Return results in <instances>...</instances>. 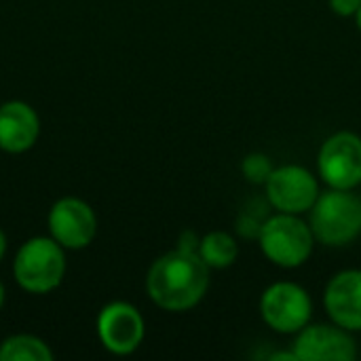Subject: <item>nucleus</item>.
<instances>
[{
  "instance_id": "423d86ee",
  "label": "nucleus",
  "mask_w": 361,
  "mask_h": 361,
  "mask_svg": "<svg viewBox=\"0 0 361 361\" xmlns=\"http://www.w3.org/2000/svg\"><path fill=\"white\" fill-rule=\"evenodd\" d=\"M319 173L330 188L351 190L361 184V137L341 131L328 137L317 157Z\"/></svg>"
},
{
  "instance_id": "20e7f679",
  "label": "nucleus",
  "mask_w": 361,
  "mask_h": 361,
  "mask_svg": "<svg viewBox=\"0 0 361 361\" xmlns=\"http://www.w3.org/2000/svg\"><path fill=\"white\" fill-rule=\"evenodd\" d=\"M260 247L264 256L283 269H296L305 264L313 252V231L296 218V214H283L267 220L260 226Z\"/></svg>"
},
{
  "instance_id": "2eb2a0df",
  "label": "nucleus",
  "mask_w": 361,
  "mask_h": 361,
  "mask_svg": "<svg viewBox=\"0 0 361 361\" xmlns=\"http://www.w3.org/2000/svg\"><path fill=\"white\" fill-rule=\"evenodd\" d=\"M241 171H243L245 180H250L252 184H267V180L273 173V165H271V161H269L267 154L254 152V154H250V157L243 159Z\"/></svg>"
},
{
  "instance_id": "f03ea898",
  "label": "nucleus",
  "mask_w": 361,
  "mask_h": 361,
  "mask_svg": "<svg viewBox=\"0 0 361 361\" xmlns=\"http://www.w3.org/2000/svg\"><path fill=\"white\" fill-rule=\"evenodd\" d=\"M311 231L324 245H349L361 235V199L343 188L319 195L311 207Z\"/></svg>"
},
{
  "instance_id": "6ab92c4d",
  "label": "nucleus",
  "mask_w": 361,
  "mask_h": 361,
  "mask_svg": "<svg viewBox=\"0 0 361 361\" xmlns=\"http://www.w3.org/2000/svg\"><path fill=\"white\" fill-rule=\"evenodd\" d=\"M2 302H4V288H2V283H0V307H2Z\"/></svg>"
},
{
  "instance_id": "9d476101",
  "label": "nucleus",
  "mask_w": 361,
  "mask_h": 361,
  "mask_svg": "<svg viewBox=\"0 0 361 361\" xmlns=\"http://www.w3.org/2000/svg\"><path fill=\"white\" fill-rule=\"evenodd\" d=\"M298 361H353L357 357L355 341L341 326H305L294 343Z\"/></svg>"
},
{
  "instance_id": "f3484780",
  "label": "nucleus",
  "mask_w": 361,
  "mask_h": 361,
  "mask_svg": "<svg viewBox=\"0 0 361 361\" xmlns=\"http://www.w3.org/2000/svg\"><path fill=\"white\" fill-rule=\"evenodd\" d=\"M4 252H6V239H4V233L0 231V260L4 256Z\"/></svg>"
},
{
  "instance_id": "9b49d317",
  "label": "nucleus",
  "mask_w": 361,
  "mask_h": 361,
  "mask_svg": "<svg viewBox=\"0 0 361 361\" xmlns=\"http://www.w3.org/2000/svg\"><path fill=\"white\" fill-rule=\"evenodd\" d=\"M326 311L330 319L349 330L361 332V271H343L326 288Z\"/></svg>"
},
{
  "instance_id": "f8f14e48",
  "label": "nucleus",
  "mask_w": 361,
  "mask_h": 361,
  "mask_svg": "<svg viewBox=\"0 0 361 361\" xmlns=\"http://www.w3.org/2000/svg\"><path fill=\"white\" fill-rule=\"evenodd\" d=\"M40 131L38 114L25 102H6L0 106V148L6 152H25L36 144Z\"/></svg>"
},
{
  "instance_id": "f257e3e1",
  "label": "nucleus",
  "mask_w": 361,
  "mask_h": 361,
  "mask_svg": "<svg viewBox=\"0 0 361 361\" xmlns=\"http://www.w3.org/2000/svg\"><path fill=\"white\" fill-rule=\"evenodd\" d=\"M209 288V267L199 252L173 250L148 271L146 290L154 305L165 311H188L201 302Z\"/></svg>"
},
{
  "instance_id": "6e6552de",
  "label": "nucleus",
  "mask_w": 361,
  "mask_h": 361,
  "mask_svg": "<svg viewBox=\"0 0 361 361\" xmlns=\"http://www.w3.org/2000/svg\"><path fill=\"white\" fill-rule=\"evenodd\" d=\"M49 231L61 247L82 250L93 241L97 233V220L85 201L66 197L53 205L49 214Z\"/></svg>"
},
{
  "instance_id": "7ed1b4c3",
  "label": "nucleus",
  "mask_w": 361,
  "mask_h": 361,
  "mask_svg": "<svg viewBox=\"0 0 361 361\" xmlns=\"http://www.w3.org/2000/svg\"><path fill=\"white\" fill-rule=\"evenodd\" d=\"M13 273L17 283L32 292L44 294L55 290L66 275L63 247L49 237H34L21 245L15 256Z\"/></svg>"
},
{
  "instance_id": "39448f33",
  "label": "nucleus",
  "mask_w": 361,
  "mask_h": 361,
  "mask_svg": "<svg viewBox=\"0 0 361 361\" xmlns=\"http://www.w3.org/2000/svg\"><path fill=\"white\" fill-rule=\"evenodd\" d=\"M260 313L262 319L281 334H294L300 332L305 326H309L313 305L309 294L290 281H281L271 286L260 300Z\"/></svg>"
},
{
  "instance_id": "dca6fc26",
  "label": "nucleus",
  "mask_w": 361,
  "mask_h": 361,
  "mask_svg": "<svg viewBox=\"0 0 361 361\" xmlns=\"http://www.w3.org/2000/svg\"><path fill=\"white\" fill-rule=\"evenodd\" d=\"M330 6L334 13L343 15V17H349V15H355L360 11L361 0H330Z\"/></svg>"
},
{
  "instance_id": "0eeeda50",
  "label": "nucleus",
  "mask_w": 361,
  "mask_h": 361,
  "mask_svg": "<svg viewBox=\"0 0 361 361\" xmlns=\"http://www.w3.org/2000/svg\"><path fill=\"white\" fill-rule=\"evenodd\" d=\"M267 197L271 205L283 214H305L315 205L319 186L305 167L283 165L273 169L271 178L267 180Z\"/></svg>"
},
{
  "instance_id": "ddd939ff",
  "label": "nucleus",
  "mask_w": 361,
  "mask_h": 361,
  "mask_svg": "<svg viewBox=\"0 0 361 361\" xmlns=\"http://www.w3.org/2000/svg\"><path fill=\"white\" fill-rule=\"evenodd\" d=\"M199 256L203 258V262L209 269H226L237 260L239 245L228 233L216 231V233H209L201 239Z\"/></svg>"
},
{
  "instance_id": "1a4fd4ad",
  "label": "nucleus",
  "mask_w": 361,
  "mask_h": 361,
  "mask_svg": "<svg viewBox=\"0 0 361 361\" xmlns=\"http://www.w3.org/2000/svg\"><path fill=\"white\" fill-rule=\"evenodd\" d=\"M97 334L110 353L129 355L144 341V319L135 307L127 302H110L97 317Z\"/></svg>"
},
{
  "instance_id": "a211bd4d",
  "label": "nucleus",
  "mask_w": 361,
  "mask_h": 361,
  "mask_svg": "<svg viewBox=\"0 0 361 361\" xmlns=\"http://www.w3.org/2000/svg\"><path fill=\"white\" fill-rule=\"evenodd\" d=\"M355 19H357V27L361 30V6H360V11L355 13Z\"/></svg>"
},
{
  "instance_id": "4468645a",
  "label": "nucleus",
  "mask_w": 361,
  "mask_h": 361,
  "mask_svg": "<svg viewBox=\"0 0 361 361\" xmlns=\"http://www.w3.org/2000/svg\"><path fill=\"white\" fill-rule=\"evenodd\" d=\"M51 349L36 336H11L0 347V361H51Z\"/></svg>"
}]
</instances>
